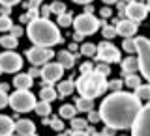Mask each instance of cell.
Wrapping results in <instances>:
<instances>
[{
	"label": "cell",
	"mask_w": 150,
	"mask_h": 136,
	"mask_svg": "<svg viewBox=\"0 0 150 136\" xmlns=\"http://www.w3.org/2000/svg\"><path fill=\"white\" fill-rule=\"evenodd\" d=\"M141 110H143V101L137 95L128 91H112L109 97L101 101L100 116L107 127L120 130L133 127Z\"/></svg>",
	"instance_id": "1"
},
{
	"label": "cell",
	"mask_w": 150,
	"mask_h": 136,
	"mask_svg": "<svg viewBox=\"0 0 150 136\" xmlns=\"http://www.w3.org/2000/svg\"><path fill=\"white\" fill-rule=\"evenodd\" d=\"M26 36L34 45H40V47H53L56 43H60V39H62L58 26L45 17H38L28 22Z\"/></svg>",
	"instance_id": "2"
},
{
	"label": "cell",
	"mask_w": 150,
	"mask_h": 136,
	"mask_svg": "<svg viewBox=\"0 0 150 136\" xmlns=\"http://www.w3.org/2000/svg\"><path fill=\"white\" fill-rule=\"evenodd\" d=\"M79 90L83 97H90V99H96V97H100L103 91L109 88V82H107L105 75H101L100 71H90L86 75H81L79 77V82L77 86H75Z\"/></svg>",
	"instance_id": "3"
},
{
	"label": "cell",
	"mask_w": 150,
	"mask_h": 136,
	"mask_svg": "<svg viewBox=\"0 0 150 136\" xmlns=\"http://www.w3.org/2000/svg\"><path fill=\"white\" fill-rule=\"evenodd\" d=\"M36 103H38L36 97L28 90H15L11 95H9V106H11L15 112H19V114L34 110Z\"/></svg>",
	"instance_id": "4"
},
{
	"label": "cell",
	"mask_w": 150,
	"mask_h": 136,
	"mask_svg": "<svg viewBox=\"0 0 150 136\" xmlns=\"http://www.w3.org/2000/svg\"><path fill=\"white\" fill-rule=\"evenodd\" d=\"M135 41H137V52H139V69L143 77L150 82V39L135 37Z\"/></svg>",
	"instance_id": "5"
},
{
	"label": "cell",
	"mask_w": 150,
	"mask_h": 136,
	"mask_svg": "<svg viewBox=\"0 0 150 136\" xmlns=\"http://www.w3.org/2000/svg\"><path fill=\"white\" fill-rule=\"evenodd\" d=\"M73 26L75 32L81 36H90L94 32H98L100 28V21L92 15V13H83V15H77L73 19Z\"/></svg>",
	"instance_id": "6"
},
{
	"label": "cell",
	"mask_w": 150,
	"mask_h": 136,
	"mask_svg": "<svg viewBox=\"0 0 150 136\" xmlns=\"http://www.w3.org/2000/svg\"><path fill=\"white\" fill-rule=\"evenodd\" d=\"M131 136H150V103L143 106L131 127Z\"/></svg>",
	"instance_id": "7"
},
{
	"label": "cell",
	"mask_w": 150,
	"mask_h": 136,
	"mask_svg": "<svg viewBox=\"0 0 150 136\" xmlns=\"http://www.w3.org/2000/svg\"><path fill=\"white\" fill-rule=\"evenodd\" d=\"M54 56V52L51 50V47H40L34 45L32 49L26 50V58L32 65H45L51 58Z\"/></svg>",
	"instance_id": "8"
},
{
	"label": "cell",
	"mask_w": 150,
	"mask_h": 136,
	"mask_svg": "<svg viewBox=\"0 0 150 136\" xmlns=\"http://www.w3.org/2000/svg\"><path fill=\"white\" fill-rule=\"evenodd\" d=\"M23 67V58L17 52H2L0 54V71L2 73H17Z\"/></svg>",
	"instance_id": "9"
},
{
	"label": "cell",
	"mask_w": 150,
	"mask_h": 136,
	"mask_svg": "<svg viewBox=\"0 0 150 136\" xmlns=\"http://www.w3.org/2000/svg\"><path fill=\"white\" fill-rule=\"evenodd\" d=\"M64 75V65L60 62H47L41 69V78H43L45 86H53L56 80H60Z\"/></svg>",
	"instance_id": "10"
},
{
	"label": "cell",
	"mask_w": 150,
	"mask_h": 136,
	"mask_svg": "<svg viewBox=\"0 0 150 136\" xmlns=\"http://www.w3.org/2000/svg\"><path fill=\"white\" fill-rule=\"evenodd\" d=\"M96 56L101 60V62H105V63H116V62H120L118 49H116L112 43H107V41H103V43L98 45V54Z\"/></svg>",
	"instance_id": "11"
},
{
	"label": "cell",
	"mask_w": 150,
	"mask_h": 136,
	"mask_svg": "<svg viewBox=\"0 0 150 136\" xmlns=\"http://www.w3.org/2000/svg\"><path fill=\"white\" fill-rule=\"evenodd\" d=\"M126 15H128L129 21L139 22L148 15V8H146V4H143V2H129L128 6H126Z\"/></svg>",
	"instance_id": "12"
},
{
	"label": "cell",
	"mask_w": 150,
	"mask_h": 136,
	"mask_svg": "<svg viewBox=\"0 0 150 136\" xmlns=\"http://www.w3.org/2000/svg\"><path fill=\"white\" fill-rule=\"evenodd\" d=\"M116 32H118V36H122V37H133L135 34H137V22L129 21V19L118 21V24H116Z\"/></svg>",
	"instance_id": "13"
},
{
	"label": "cell",
	"mask_w": 150,
	"mask_h": 136,
	"mask_svg": "<svg viewBox=\"0 0 150 136\" xmlns=\"http://www.w3.org/2000/svg\"><path fill=\"white\" fill-rule=\"evenodd\" d=\"M15 130L19 133V136H32L36 134V125L30 119H19L15 123Z\"/></svg>",
	"instance_id": "14"
},
{
	"label": "cell",
	"mask_w": 150,
	"mask_h": 136,
	"mask_svg": "<svg viewBox=\"0 0 150 136\" xmlns=\"http://www.w3.org/2000/svg\"><path fill=\"white\" fill-rule=\"evenodd\" d=\"M34 84V78L28 73H19L15 78H13V86L17 90H30V86Z\"/></svg>",
	"instance_id": "15"
},
{
	"label": "cell",
	"mask_w": 150,
	"mask_h": 136,
	"mask_svg": "<svg viewBox=\"0 0 150 136\" xmlns=\"http://www.w3.org/2000/svg\"><path fill=\"white\" fill-rule=\"evenodd\" d=\"M15 130V123L8 116H0V136H11Z\"/></svg>",
	"instance_id": "16"
},
{
	"label": "cell",
	"mask_w": 150,
	"mask_h": 136,
	"mask_svg": "<svg viewBox=\"0 0 150 136\" xmlns=\"http://www.w3.org/2000/svg\"><path fill=\"white\" fill-rule=\"evenodd\" d=\"M122 73H126V75H131V73H135L139 69V60L137 58H133V56H128L126 60H122Z\"/></svg>",
	"instance_id": "17"
},
{
	"label": "cell",
	"mask_w": 150,
	"mask_h": 136,
	"mask_svg": "<svg viewBox=\"0 0 150 136\" xmlns=\"http://www.w3.org/2000/svg\"><path fill=\"white\" fill-rule=\"evenodd\" d=\"M75 108H77L79 112H90V110H94V99L81 95L77 99V103H75Z\"/></svg>",
	"instance_id": "18"
},
{
	"label": "cell",
	"mask_w": 150,
	"mask_h": 136,
	"mask_svg": "<svg viewBox=\"0 0 150 136\" xmlns=\"http://www.w3.org/2000/svg\"><path fill=\"white\" fill-rule=\"evenodd\" d=\"M58 62L64 65V69H71L75 63V56L68 50H62V52H58Z\"/></svg>",
	"instance_id": "19"
},
{
	"label": "cell",
	"mask_w": 150,
	"mask_h": 136,
	"mask_svg": "<svg viewBox=\"0 0 150 136\" xmlns=\"http://www.w3.org/2000/svg\"><path fill=\"white\" fill-rule=\"evenodd\" d=\"M73 90H75V82L71 80V78H68V80H64V82L58 84V93H60V95H64V97L71 95Z\"/></svg>",
	"instance_id": "20"
},
{
	"label": "cell",
	"mask_w": 150,
	"mask_h": 136,
	"mask_svg": "<svg viewBox=\"0 0 150 136\" xmlns=\"http://www.w3.org/2000/svg\"><path fill=\"white\" fill-rule=\"evenodd\" d=\"M56 95H58V91H56L53 86H43V88H41V91H40V97L43 101H49V103H53L56 99Z\"/></svg>",
	"instance_id": "21"
},
{
	"label": "cell",
	"mask_w": 150,
	"mask_h": 136,
	"mask_svg": "<svg viewBox=\"0 0 150 136\" xmlns=\"http://www.w3.org/2000/svg\"><path fill=\"white\" fill-rule=\"evenodd\" d=\"M34 110H36V114H40L41 118H45V116H49V114H51V103L41 99L40 103H36Z\"/></svg>",
	"instance_id": "22"
},
{
	"label": "cell",
	"mask_w": 150,
	"mask_h": 136,
	"mask_svg": "<svg viewBox=\"0 0 150 136\" xmlns=\"http://www.w3.org/2000/svg\"><path fill=\"white\" fill-rule=\"evenodd\" d=\"M75 112H77V108H75L73 105H62L60 106V118L62 119H73L75 118Z\"/></svg>",
	"instance_id": "23"
},
{
	"label": "cell",
	"mask_w": 150,
	"mask_h": 136,
	"mask_svg": "<svg viewBox=\"0 0 150 136\" xmlns=\"http://www.w3.org/2000/svg\"><path fill=\"white\" fill-rule=\"evenodd\" d=\"M17 41L19 39H17V37H13L11 34L0 37V45H2L4 49H8V50H13V49H15V47H17Z\"/></svg>",
	"instance_id": "24"
},
{
	"label": "cell",
	"mask_w": 150,
	"mask_h": 136,
	"mask_svg": "<svg viewBox=\"0 0 150 136\" xmlns=\"http://www.w3.org/2000/svg\"><path fill=\"white\" fill-rule=\"evenodd\" d=\"M135 95H137L141 101L150 103V86H148V84H144V86H139L137 90H135Z\"/></svg>",
	"instance_id": "25"
},
{
	"label": "cell",
	"mask_w": 150,
	"mask_h": 136,
	"mask_svg": "<svg viewBox=\"0 0 150 136\" xmlns=\"http://www.w3.org/2000/svg\"><path fill=\"white\" fill-rule=\"evenodd\" d=\"M122 49H124L126 52H129V54L137 52V41H135L133 37H124V43H122Z\"/></svg>",
	"instance_id": "26"
},
{
	"label": "cell",
	"mask_w": 150,
	"mask_h": 136,
	"mask_svg": "<svg viewBox=\"0 0 150 136\" xmlns=\"http://www.w3.org/2000/svg\"><path fill=\"white\" fill-rule=\"evenodd\" d=\"M141 78L137 77L135 73H131V75H126V86L128 88H133V90H137V88L141 86Z\"/></svg>",
	"instance_id": "27"
},
{
	"label": "cell",
	"mask_w": 150,
	"mask_h": 136,
	"mask_svg": "<svg viewBox=\"0 0 150 136\" xmlns=\"http://www.w3.org/2000/svg\"><path fill=\"white\" fill-rule=\"evenodd\" d=\"M81 52L84 56H96L98 54V47L94 43H83L81 45Z\"/></svg>",
	"instance_id": "28"
},
{
	"label": "cell",
	"mask_w": 150,
	"mask_h": 136,
	"mask_svg": "<svg viewBox=\"0 0 150 136\" xmlns=\"http://www.w3.org/2000/svg\"><path fill=\"white\" fill-rule=\"evenodd\" d=\"M56 22H58L62 28H68L69 24H73V17L69 15V13H62V15H58V21Z\"/></svg>",
	"instance_id": "29"
},
{
	"label": "cell",
	"mask_w": 150,
	"mask_h": 136,
	"mask_svg": "<svg viewBox=\"0 0 150 136\" xmlns=\"http://www.w3.org/2000/svg\"><path fill=\"white\" fill-rule=\"evenodd\" d=\"M86 125H88L86 119H81V118H73L71 119V129L73 130H84V129H86Z\"/></svg>",
	"instance_id": "30"
},
{
	"label": "cell",
	"mask_w": 150,
	"mask_h": 136,
	"mask_svg": "<svg viewBox=\"0 0 150 136\" xmlns=\"http://www.w3.org/2000/svg\"><path fill=\"white\" fill-rule=\"evenodd\" d=\"M11 26H13L11 19L6 17V15H0V32H8V30H11Z\"/></svg>",
	"instance_id": "31"
},
{
	"label": "cell",
	"mask_w": 150,
	"mask_h": 136,
	"mask_svg": "<svg viewBox=\"0 0 150 136\" xmlns=\"http://www.w3.org/2000/svg\"><path fill=\"white\" fill-rule=\"evenodd\" d=\"M51 11L56 13V15H62V13H66V4L60 2V0H56V2L51 4Z\"/></svg>",
	"instance_id": "32"
},
{
	"label": "cell",
	"mask_w": 150,
	"mask_h": 136,
	"mask_svg": "<svg viewBox=\"0 0 150 136\" xmlns=\"http://www.w3.org/2000/svg\"><path fill=\"white\" fill-rule=\"evenodd\" d=\"M101 34H103V37H107V39H112L118 32H116V26H103V30H101Z\"/></svg>",
	"instance_id": "33"
},
{
	"label": "cell",
	"mask_w": 150,
	"mask_h": 136,
	"mask_svg": "<svg viewBox=\"0 0 150 136\" xmlns=\"http://www.w3.org/2000/svg\"><path fill=\"white\" fill-rule=\"evenodd\" d=\"M51 127H53L54 130H58V133H62V130H64V123H62V119H60V118H54V119H51Z\"/></svg>",
	"instance_id": "34"
},
{
	"label": "cell",
	"mask_w": 150,
	"mask_h": 136,
	"mask_svg": "<svg viewBox=\"0 0 150 136\" xmlns=\"http://www.w3.org/2000/svg\"><path fill=\"white\" fill-rule=\"evenodd\" d=\"M8 105H9V95L6 91H0V108H4Z\"/></svg>",
	"instance_id": "35"
},
{
	"label": "cell",
	"mask_w": 150,
	"mask_h": 136,
	"mask_svg": "<svg viewBox=\"0 0 150 136\" xmlns=\"http://www.w3.org/2000/svg\"><path fill=\"white\" fill-rule=\"evenodd\" d=\"M96 71H100L101 75H105V77H107V75H109V71H111V67H109V63H105V62H103V63L98 65V69H96Z\"/></svg>",
	"instance_id": "36"
},
{
	"label": "cell",
	"mask_w": 150,
	"mask_h": 136,
	"mask_svg": "<svg viewBox=\"0 0 150 136\" xmlns=\"http://www.w3.org/2000/svg\"><path fill=\"white\" fill-rule=\"evenodd\" d=\"M100 119H101L100 112H94V110H90V112H88V121H92V123H96V121H100Z\"/></svg>",
	"instance_id": "37"
},
{
	"label": "cell",
	"mask_w": 150,
	"mask_h": 136,
	"mask_svg": "<svg viewBox=\"0 0 150 136\" xmlns=\"http://www.w3.org/2000/svg\"><path fill=\"white\" fill-rule=\"evenodd\" d=\"M41 2H43V0H28L25 8H26V9H38V6H40Z\"/></svg>",
	"instance_id": "38"
},
{
	"label": "cell",
	"mask_w": 150,
	"mask_h": 136,
	"mask_svg": "<svg viewBox=\"0 0 150 136\" xmlns=\"http://www.w3.org/2000/svg\"><path fill=\"white\" fill-rule=\"evenodd\" d=\"M9 34H11L13 37H17V39H19V37L23 36V28H21V26H11V30H9Z\"/></svg>",
	"instance_id": "39"
},
{
	"label": "cell",
	"mask_w": 150,
	"mask_h": 136,
	"mask_svg": "<svg viewBox=\"0 0 150 136\" xmlns=\"http://www.w3.org/2000/svg\"><path fill=\"white\" fill-rule=\"evenodd\" d=\"M90 71H94V65H92L90 62H84V63L81 65V73L86 75V73H90Z\"/></svg>",
	"instance_id": "40"
},
{
	"label": "cell",
	"mask_w": 150,
	"mask_h": 136,
	"mask_svg": "<svg viewBox=\"0 0 150 136\" xmlns=\"http://www.w3.org/2000/svg\"><path fill=\"white\" fill-rule=\"evenodd\" d=\"M109 88L112 91H120V88H122V80H111L109 82Z\"/></svg>",
	"instance_id": "41"
},
{
	"label": "cell",
	"mask_w": 150,
	"mask_h": 136,
	"mask_svg": "<svg viewBox=\"0 0 150 136\" xmlns=\"http://www.w3.org/2000/svg\"><path fill=\"white\" fill-rule=\"evenodd\" d=\"M51 6H43L41 8V17H45V19H49V15H51Z\"/></svg>",
	"instance_id": "42"
},
{
	"label": "cell",
	"mask_w": 150,
	"mask_h": 136,
	"mask_svg": "<svg viewBox=\"0 0 150 136\" xmlns=\"http://www.w3.org/2000/svg\"><path fill=\"white\" fill-rule=\"evenodd\" d=\"M28 75H30L32 78H34V77H41V71H40L38 67H30V71H28Z\"/></svg>",
	"instance_id": "43"
},
{
	"label": "cell",
	"mask_w": 150,
	"mask_h": 136,
	"mask_svg": "<svg viewBox=\"0 0 150 136\" xmlns=\"http://www.w3.org/2000/svg\"><path fill=\"white\" fill-rule=\"evenodd\" d=\"M21 0H0V4L2 6H15V4H19Z\"/></svg>",
	"instance_id": "44"
},
{
	"label": "cell",
	"mask_w": 150,
	"mask_h": 136,
	"mask_svg": "<svg viewBox=\"0 0 150 136\" xmlns=\"http://www.w3.org/2000/svg\"><path fill=\"white\" fill-rule=\"evenodd\" d=\"M69 136H90V133H84V130H73Z\"/></svg>",
	"instance_id": "45"
},
{
	"label": "cell",
	"mask_w": 150,
	"mask_h": 136,
	"mask_svg": "<svg viewBox=\"0 0 150 136\" xmlns=\"http://www.w3.org/2000/svg\"><path fill=\"white\" fill-rule=\"evenodd\" d=\"M101 17H111V8H101Z\"/></svg>",
	"instance_id": "46"
},
{
	"label": "cell",
	"mask_w": 150,
	"mask_h": 136,
	"mask_svg": "<svg viewBox=\"0 0 150 136\" xmlns=\"http://www.w3.org/2000/svg\"><path fill=\"white\" fill-rule=\"evenodd\" d=\"M112 134H115V129L112 127H107L105 130H103V136H112Z\"/></svg>",
	"instance_id": "47"
},
{
	"label": "cell",
	"mask_w": 150,
	"mask_h": 136,
	"mask_svg": "<svg viewBox=\"0 0 150 136\" xmlns=\"http://www.w3.org/2000/svg\"><path fill=\"white\" fill-rule=\"evenodd\" d=\"M9 11H11V8H9V6H4V8H2V15L9 17Z\"/></svg>",
	"instance_id": "48"
},
{
	"label": "cell",
	"mask_w": 150,
	"mask_h": 136,
	"mask_svg": "<svg viewBox=\"0 0 150 136\" xmlns=\"http://www.w3.org/2000/svg\"><path fill=\"white\" fill-rule=\"evenodd\" d=\"M94 11V8L90 6V4H86V8H84V13H92Z\"/></svg>",
	"instance_id": "49"
},
{
	"label": "cell",
	"mask_w": 150,
	"mask_h": 136,
	"mask_svg": "<svg viewBox=\"0 0 150 136\" xmlns=\"http://www.w3.org/2000/svg\"><path fill=\"white\" fill-rule=\"evenodd\" d=\"M73 2H75V4H90L92 0H73Z\"/></svg>",
	"instance_id": "50"
},
{
	"label": "cell",
	"mask_w": 150,
	"mask_h": 136,
	"mask_svg": "<svg viewBox=\"0 0 150 136\" xmlns=\"http://www.w3.org/2000/svg\"><path fill=\"white\" fill-rule=\"evenodd\" d=\"M21 22H30V19H28V15H26V13L21 17Z\"/></svg>",
	"instance_id": "51"
},
{
	"label": "cell",
	"mask_w": 150,
	"mask_h": 136,
	"mask_svg": "<svg viewBox=\"0 0 150 136\" xmlns=\"http://www.w3.org/2000/svg\"><path fill=\"white\" fill-rule=\"evenodd\" d=\"M0 91H6L8 93V84H0Z\"/></svg>",
	"instance_id": "52"
},
{
	"label": "cell",
	"mask_w": 150,
	"mask_h": 136,
	"mask_svg": "<svg viewBox=\"0 0 150 136\" xmlns=\"http://www.w3.org/2000/svg\"><path fill=\"white\" fill-rule=\"evenodd\" d=\"M77 49H79L77 43H71V45H69V50H77Z\"/></svg>",
	"instance_id": "53"
},
{
	"label": "cell",
	"mask_w": 150,
	"mask_h": 136,
	"mask_svg": "<svg viewBox=\"0 0 150 136\" xmlns=\"http://www.w3.org/2000/svg\"><path fill=\"white\" fill-rule=\"evenodd\" d=\"M115 2H118V0H103V4H109V6H111V4H115Z\"/></svg>",
	"instance_id": "54"
},
{
	"label": "cell",
	"mask_w": 150,
	"mask_h": 136,
	"mask_svg": "<svg viewBox=\"0 0 150 136\" xmlns=\"http://www.w3.org/2000/svg\"><path fill=\"white\" fill-rule=\"evenodd\" d=\"M90 136H103V133H94V130H92V133H90Z\"/></svg>",
	"instance_id": "55"
},
{
	"label": "cell",
	"mask_w": 150,
	"mask_h": 136,
	"mask_svg": "<svg viewBox=\"0 0 150 136\" xmlns=\"http://www.w3.org/2000/svg\"><path fill=\"white\" fill-rule=\"evenodd\" d=\"M58 136H69L68 133H58Z\"/></svg>",
	"instance_id": "56"
},
{
	"label": "cell",
	"mask_w": 150,
	"mask_h": 136,
	"mask_svg": "<svg viewBox=\"0 0 150 136\" xmlns=\"http://www.w3.org/2000/svg\"><path fill=\"white\" fill-rule=\"evenodd\" d=\"M146 8H148V11H150V0H146Z\"/></svg>",
	"instance_id": "57"
},
{
	"label": "cell",
	"mask_w": 150,
	"mask_h": 136,
	"mask_svg": "<svg viewBox=\"0 0 150 136\" xmlns=\"http://www.w3.org/2000/svg\"><path fill=\"white\" fill-rule=\"evenodd\" d=\"M11 136H13V134H11Z\"/></svg>",
	"instance_id": "58"
}]
</instances>
